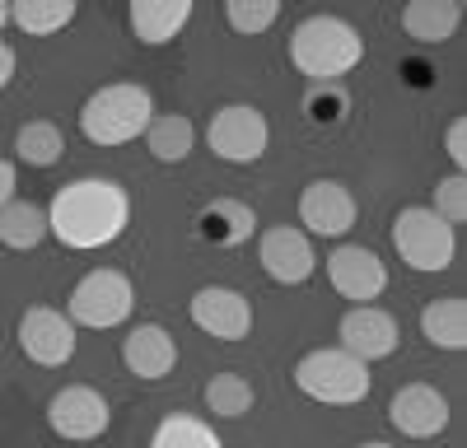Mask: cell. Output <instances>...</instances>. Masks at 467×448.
Returning <instances> with one entry per match:
<instances>
[{"instance_id": "cell-25", "label": "cell", "mask_w": 467, "mask_h": 448, "mask_svg": "<svg viewBox=\"0 0 467 448\" xmlns=\"http://www.w3.org/2000/svg\"><path fill=\"white\" fill-rule=\"evenodd\" d=\"M70 19H75V0H15L10 5V24H19L28 37L61 33Z\"/></svg>"}, {"instance_id": "cell-15", "label": "cell", "mask_w": 467, "mask_h": 448, "mask_svg": "<svg viewBox=\"0 0 467 448\" xmlns=\"http://www.w3.org/2000/svg\"><path fill=\"white\" fill-rule=\"evenodd\" d=\"M388 421L407 439H440L449 430V397L431 383H402L388 402Z\"/></svg>"}, {"instance_id": "cell-22", "label": "cell", "mask_w": 467, "mask_h": 448, "mask_svg": "<svg viewBox=\"0 0 467 448\" xmlns=\"http://www.w3.org/2000/svg\"><path fill=\"white\" fill-rule=\"evenodd\" d=\"M192 145H197V127L182 112H164V117H154L145 127V149L160 164H182L192 155Z\"/></svg>"}, {"instance_id": "cell-34", "label": "cell", "mask_w": 467, "mask_h": 448, "mask_svg": "<svg viewBox=\"0 0 467 448\" xmlns=\"http://www.w3.org/2000/svg\"><path fill=\"white\" fill-rule=\"evenodd\" d=\"M356 448H393V443H383V439H365V443H356Z\"/></svg>"}, {"instance_id": "cell-32", "label": "cell", "mask_w": 467, "mask_h": 448, "mask_svg": "<svg viewBox=\"0 0 467 448\" xmlns=\"http://www.w3.org/2000/svg\"><path fill=\"white\" fill-rule=\"evenodd\" d=\"M15 66H19L15 47H10V43H0V89H5V85L15 80Z\"/></svg>"}, {"instance_id": "cell-6", "label": "cell", "mask_w": 467, "mask_h": 448, "mask_svg": "<svg viewBox=\"0 0 467 448\" xmlns=\"http://www.w3.org/2000/svg\"><path fill=\"white\" fill-rule=\"evenodd\" d=\"M131 309H136V290H131V280L122 271H112V267L89 271L66 299V318L75 327H89V331L122 327L131 318Z\"/></svg>"}, {"instance_id": "cell-17", "label": "cell", "mask_w": 467, "mask_h": 448, "mask_svg": "<svg viewBox=\"0 0 467 448\" xmlns=\"http://www.w3.org/2000/svg\"><path fill=\"white\" fill-rule=\"evenodd\" d=\"M197 234L215 248H244L257 234V210L239 197H215L197 215Z\"/></svg>"}, {"instance_id": "cell-2", "label": "cell", "mask_w": 467, "mask_h": 448, "mask_svg": "<svg viewBox=\"0 0 467 448\" xmlns=\"http://www.w3.org/2000/svg\"><path fill=\"white\" fill-rule=\"evenodd\" d=\"M365 56V37L341 15H308L290 33V66L308 85H341Z\"/></svg>"}, {"instance_id": "cell-12", "label": "cell", "mask_w": 467, "mask_h": 448, "mask_svg": "<svg viewBox=\"0 0 467 448\" xmlns=\"http://www.w3.org/2000/svg\"><path fill=\"white\" fill-rule=\"evenodd\" d=\"M187 313H192V322H197L206 336H215V341H244V336L253 331L248 294L229 290V285H202L197 294H192Z\"/></svg>"}, {"instance_id": "cell-24", "label": "cell", "mask_w": 467, "mask_h": 448, "mask_svg": "<svg viewBox=\"0 0 467 448\" xmlns=\"http://www.w3.org/2000/svg\"><path fill=\"white\" fill-rule=\"evenodd\" d=\"M150 448H224V439L215 434V425H206L202 416H187V411H173L154 425Z\"/></svg>"}, {"instance_id": "cell-3", "label": "cell", "mask_w": 467, "mask_h": 448, "mask_svg": "<svg viewBox=\"0 0 467 448\" xmlns=\"http://www.w3.org/2000/svg\"><path fill=\"white\" fill-rule=\"evenodd\" d=\"M154 122V98L145 85H131V80H117V85H103L85 98L80 107V131L89 145H131L145 136V127Z\"/></svg>"}, {"instance_id": "cell-7", "label": "cell", "mask_w": 467, "mask_h": 448, "mask_svg": "<svg viewBox=\"0 0 467 448\" xmlns=\"http://www.w3.org/2000/svg\"><path fill=\"white\" fill-rule=\"evenodd\" d=\"M206 140L215 149V159H224V164H257L271 145V127L262 117V107L224 103L206 127Z\"/></svg>"}, {"instance_id": "cell-27", "label": "cell", "mask_w": 467, "mask_h": 448, "mask_svg": "<svg viewBox=\"0 0 467 448\" xmlns=\"http://www.w3.org/2000/svg\"><path fill=\"white\" fill-rule=\"evenodd\" d=\"M346 117H350L346 85H308V94H304V122L308 127L327 131V127H341Z\"/></svg>"}, {"instance_id": "cell-29", "label": "cell", "mask_w": 467, "mask_h": 448, "mask_svg": "<svg viewBox=\"0 0 467 448\" xmlns=\"http://www.w3.org/2000/svg\"><path fill=\"white\" fill-rule=\"evenodd\" d=\"M431 210L449 224V229H458V224L467 219V178H462V173H449V178H440V182H435Z\"/></svg>"}, {"instance_id": "cell-14", "label": "cell", "mask_w": 467, "mask_h": 448, "mask_svg": "<svg viewBox=\"0 0 467 448\" xmlns=\"http://www.w3.org/2000/svg\"><path fill=\"white\" fill-rule=\"evenodd\" d=\"M257 261H262V271L276 285H304L308 276H314V267H318L314 243H308V234L295 229V224H276V229H266L257 239Z\"/></svg>"}, {"instance_id": "cell-5", "label": "cell", "mask_w": 467, "mask_h": 448, "mask_svg": "<svg viewBox=\"0 0 467 448\" xmlns=\"http://www.w3.org/2000/svg\"><path fill=\"white\" fill-rule=\"evenodd\" d=\"M393 248H398V257L407 261L411 271L435 276V271H444L449 261H453L458 234L449 229V224L431 206H407L393 219Z\"/></svg>"}, {"instance_id": "cell-23", "label": "cell", "mask_w": 467, "mask_h": 448, "mask_svg": "<svg viewBox=\"0 0 467 448\" xmlns=\"http://www.w3.org/2000/svg\"><path fill=\"white\" fill-rule=\"evenodd\" d=\"M15 155L28 164V168H52V164H61V155H66V140H61V127L57 122H24L19 131H15Z\"/></svg>"}, {"instance_id": "cell-1", "label": "cell", "mask_w": 467, "mask_h": 448, "mask_svg": "<svg viewBox=\"0 0 467 448\" xmlns=\"http://www.w3.org/2000/svg\"><path fill=\"white\" fill-rule=\"evenodd\" d=\"M131 224V197L112 178H80L66 182L47 206V234H57L75 252L108 248L127 234Z\"/></svg>"}, {"instance_id": "cell-4", "label": "cell", "mask_w": 467, "mask_h": 448, "mask_svg": "<svg viewBox=\"0 0 467 448\" xmlns=\"http://www.w3.org/2000/svg\"><path fill=\"white\" fill-rule=\"evenodd\" d=\"M295 388L308 402H323V406H356L369 397V364L346 355L341 346H318V351L299 355Z\"/></svg>"}, {"instance_id": "cell-13", "label": "cell", "mask_w": 467, "mask_h": 448, "mask_svg": "<svg viewBox=\"0 0 467 448\" xmlns=\"http://www.w3.org/2000/svg\"><path fill=\"white\" fill-rule=\"evenodd\" d=\"M327 280L341 299H350V304H374L388 290V267L379 261V252H369L360 243H341L327 257Z\"/></svg>"}, {"instance_id": "cell-28", "label": "cell", "mask_w": 467, "mask_h": 448, "mask_svg": "<svg viewBox=\"0 0 467 448\" xmlns=\"http://www.w3.org/2000/svg\"><path fill=\"white\" fill-rule=\"evenodd\" d=\"M224 19H229L234 33L257 37V33H266L271 24L281 19V5H276V0H229V5H224Z\"/></svg>"}, {"instance_id": "cell-20", "label": "cell", "mask_w": 467, "mask_h": 448, "mask_svg": "<svg viewBox=\"0 0 467 448\" xmlns=\"http://www.w3.org/2000/svg\"><path fill=\"white\" fill-rule=\"evenodd\" d=\"M420 336L435 351H462L467 346V304L462 299H431L420 309Z\"/></svg>"}, {"instance_id": "cell-31", "label": "cell", "mask_w": 467, "mask_h": 448, "mask_svg": "<svg viewBox=\"0 0 467 448\" xmlns=\"http://www.w3.org/2000/svg\"><path fill=\"white\" fill-rule=\"evenodd\" d=\"M402 70H407V80H411L416 89H431V85H435V80H431L435 70L425 66V61H402Z\"/></svg>"}, {"instance_id": "cell-21", "label": "cell", "mask_w": 467, "mask_h": 448, "mask_svg": "<svg viewBox=\"0 0 467 448\" xmlns=\"http://www.w3.org/2000/svg\"><path fill=\"white\" fill-rule=\"evenodd\" d=\"M47 239V210L33 201H5L0 206V243L10 252H33L37 243Z\"/></svg>"}, {"instance_id": "cell-10", "label": "cell", "mask_w": 467, "mask_h": 448, "mask_svg": "<svg viewBox=\"0 0 467 448\" xmlns=\"http://www.w3.org/2000/svg\"><path fill=\"white\" fill-rule=\"evenodd\" d=\"M299 224H304V234L346 239L356 229V197H350V187L337 178H314L299 192Z\"/></svg>"}, {"instance_id": "cell-16", "label": "cell", "mask_w": 467, "mask_h": 448, "mask_svg": "<svg viewBox=\"0 0 467 448\" xmlns=\"http://www.w3.org/2000/svg\"><path fill=\"white\" fill-rule=\"evenodd\" d=\"M122 364H127V373H136V379L160 383V379H169L173 364H178V341L169 336V327L140 322V327L127 331V341H122Z\"/></svg>"}, {"instance_id": "cell-11", "label": "cell", "mask_w": 467, "mask_h": 448, "mask_svg": "<svg viewBox=\"0 0 467 448\" xmlns=\"http://www.w3.org/2000/svg\"><path fill=\"white\" fill-rule=\"evenodd\" d=\"M337 336H341V351L365 360V364L388 360L398 351V341H402L398 318L388 309H379V304H350L341 313V322H337Z\"/></svg>"}, {"instance_id": "cell-9", "label": "cell", "mask_w": 467, "mask_h": 448, "mask_svg": "<svg viewBox=\"0 0 467 448\" xmlns=\"http://www.w3.org/2000/svg\"><path fill=\"white\" fill-rule=\"evenodd\" d=\"M112 421V406L99 388L89 383H66L61 392H52L47 402V425L57 439H70V443H89L108 430Z\"/></svg>"}, {"instance_id": "cell-33", "label": "cell", "mask_w": 467, "mask_h": 448, "mask_svg": "<svg viewBox=\"0 0 467 448\" xmlns=\"http://www.w3.org/2000/svg\"><path fill=\"white\" fill-rule=\"evenodd\" d=\"M5 201H15V164L0 159V206Z\"/></svg>"}, {"instance_id": "cell-35", "label": "cell", "mask_w": 467, "mask_h": 448, "mask_svg": "<svg viewBox=\"0 0 467 448\" xmlns=\"http://www.w3.org/2000/svg\"><path fill=\"white\" fill-rule=\"evenodd\" d=\"M10 24V5H5V0H0V28H5Z\"/></svg>"}, {"instance_id": "cell-8", "label": "cell", "mask_w": 467, "mask_h": 448, "mask_svg": "<svg viewBox=\"0 0 467 448\" xmlns=\"http://www.w3.org/2000/svg\"><path fill=\"white\" fill-rule=\"evenodd\" d=\"M75 341H80V327H75L61 309L52 304H33L19 318V351L43 364V369H61L75 360Z\"/></svg>"}, {"instance_id": "cell-30", "label": "cell", "mask_w": 467, "mask_h": 448, "mask_svg": "<svg viewBox=\"0 0 467 448\" xmlns=\"http://www.w3.org/2000/svg\"><path fill=\"white\" fill-rule=\"evenodd\" d=\"M444 155L453 159V168H458V173L467 168V122H462V117H453V122H449V131H444Z\"/></svg>"}, {"instance_id": "cell-26", "label": "cell", "mask_w": 467, "mask_h": 448, "mask_svg": "<svg viewBox=\"0 0 467 448\" xmlns=\"http://www.w3.org/2000/svg\"><path fill=\"white\" fill-rule=\"evenodd\" d=\"M206 411L220 421H239L253 411V383L244 379V373H215V379L206 383Z\"/></svg>"}, {"instance_id": "cell-19", "label": "cell", "mask_w": 467, "mask_h": 448, "mask_svg": "<svg viewBox=\"0 0 467 448\" xmlns=\"http://www.w3.org/2000/svg\"><path fill=\"white\" fill-rule=\"evenodd\" d=\"M462 24V5L458 0H411L402 5V33L416 37V43L435 47V43H449Z\"/></svg>"}, {"instance_id": "cell-18", "label": "cell", "mask_w": 467, "mask_h": 448, "mask_svg": "<svg viewBox=\"0 0 467 448\" xmlns=\"http://www.w3.org/2000/svg\"><path fill=\"white\" fill-rule=\"evenodd\" d=\"M192 15H197L192 0H131L127 24H131V33L140 37L145 47H164L192 24Z\"/></svg>"}]
</instances>
